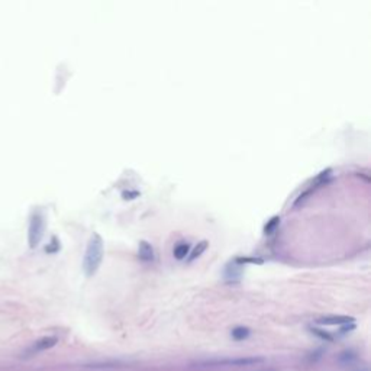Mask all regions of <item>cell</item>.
<instances>
[{"mask_svg": "<svg viewBox=\"0 0 371 371\" xmlns=\"http://www.w3.org/2000/svg\"><path fill=\"white\" fill-rule=\"evenodd\" d=\"M138 254H139V258L142 261H151L154 258V249H153V247L146 241H141Z\"/></svg>", "mask_w": 371, "mask_h": 371, "instance_id": "obj_6", "label": "cell"}, {"mask_svg": "<svg viewBox=\"0 0 371 371\" xmlns=\"http://www.w3.org/2000/svg\"><path fill=\"white\" fill-rule=\"evenodd\" d=\"M207 248V241H202V242H199L195 249L190 252V257H189V261H193V259H196L197 257H200L202 255V252L205 251Z\"/></svg>", "mask_w": 371, "mask_h": 371, "instance_id": "obj_9", "label": "cell"}, {"mask_svg": "<svg viewBox=\"0 0 371 371\" xmlns=\"http://www.w3.org/2000/svg\"><path fill=\"white\" fill-rule=\"evenodd\" d=\"M104 248H103V239L99 234H93L87 248H86V254H84V261H83V268L87 277H92L97 273V270L102 264L103 259Z\"/></svg>", "mask_w": 371, "mask_h": 371, "instance_id": "obj_1", "label": "cell"}, {"mask_svg": "<svg viewBox=\"0 0 371 371\" xmlns=\"http://www.w3.org/2000/svg\"><path fill=\"white\" fill-rule=\"evenodd\" d=\"M44 231V216L41 212H33L29 222V232H28V241L32 248H35L42 238Z\"/></svg>", "mask_w": 371, "mask_h": 371, "instance_id": "obj_2", "label": "cell"}, {"mask_svg": "<svg viewBox=\"0 0 371 371\" xmlns=\"http://www.w3.org/2000/svg\"><path fill=\"white\" fill-rule=\"evenodd\" d=\"M319 325H328V326H344L354 323V318L350 316H325L316 320Z\"/></svg>", "mask_w": 371, "mask_h": 371, "instance_id": "obj_5", "label": "cell"}, {"mask_svg": "<svg viewBox=\"0 0 371 371\" xmlns=\"http://www.w3.org/2000/svg\"><path fill=\"white\" fill-rule=\"evenodd\" d=\"M58 338L57 337H44L41 340H38L36 342H33L28 350L25 351L26 357L28 355H35V354H40L42 351H47L52 348L54 345H57Z\"/></svg>", "mask_w": 371, "mask_h": 371, "instance_id": "obj_4", "label": "cell"}, {"mask_svg": "<svg viewBox=\"0 0 371 371\" xmlns=\"http://www.w3.org/2000/svg\"><path fill=\"white\" fill-rule=\"evenodd\" d=\"M259 371H276V370H271V368H268V370H259Z\"/></svg>", "mask_w": 371, "mask_h": 371, "instance_id": "obj_12", "label": "cell"}, {"mask_svg": "<svg viewBox=\"0 0 371 371\" xmlns=\"http://www.w3.org/2000/svg\"><path fill=\"white\" fill-rule=\"evenodd\" d=\"M189 251H190V245L187 242H181L174 248V257L177 259H183L189 255Z\"/></svg>", "mask_w": 371, "mask_h": 371, "instance_id": "obj_8", "label": "cell"}, {"mask_svg": "<svg viewBox=\"0 0 371 371\" xmlns=\"http://www.w3.org/2000/svg\"><path fill=\"white\" fill-rule=\"evenodd\" d=\"M264 362V358L259 357H251V358H234V360H216V361H207L203 365L205 367H242V365H255V364H261Z\"/></svg>", "mask_w": 371, "mask_h": 371, "instance_id": "obj_3", "label": "cell"}, {"mask_svg": "<svg viewBox=\"0 0 371 371\" xmlns=\"http://www.w3.org/2000/svg\"><path fill=\"white\" fill-rule=\"evenodd\" d=\"M312 332H313L315 335H318L320 340L329 341V342H330V341H333V337H332V335H329L328 332H325V330L318 329V328H312Z\"/></svg>", "mask_w": 371, "mask_h": 371, "instance_id": "obj_11", "label": "cell"}, {"mask_svg": "<svg viewBox=\"0 0 371 371\" xmlns=\"http://www.w3.org/2000/svg\"><path fill=\"white\" fill-rule=\"evenodd\" d=\"M231 335L235 341H244L249 337V329L245 328V326H237V328L232 329Z\"/></svg>", "mask_w": 371, "mask_h": 371, "instance_id": "obj_7", "label": "cell"}, {"mask_svg": "<svg viewBox=\"0 0 371 371\" xmlns=\"http://www.w3.org/2000/svg\"><path fill=\"white\" fill-rule=\"evenodd\" d=\"M278 224H280V217L278 216H274L270 222H268L267 225H266V228H264V232L266 234H271L273 231H274V228L277 227Z\"/></svg>", "mask_w": 371, "mask_h": 371, "instance_id": "obj_10", "label": "cell"}]
</instances>
